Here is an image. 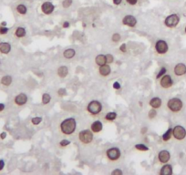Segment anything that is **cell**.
<instances>
[{"mask_svg":"<svg viewBox=\"0 0 186 175\" xmlns=\"http://www.w3.org/2000/svg\"><path fill=\"white\" fill-rule=\"evenodd\" d=\"M76 127H77V123H76L75 119L73 118L67 119V120H63L60 124V130L66 135H70V134L74 133Z\"/></svg>","mask_w":186,"mask_h":175,"instance_id":"1","label":"cell"},{"mask_svg":"<svg viewBox=\"0 0 186 175\" xmlns=\"http://www.w3.org/2000/svg\"><path fill=\"white\" fill-rule=\"evenodd\" d=\"M167 106H168L169 109L172 110L173 112H179L183 108L184 103H183L182 100H180L178 98H173V99L169 100Z\"/></svg>","mask_w":186,"mask_h":175,"instance_id":"2","label":"cell"},{"mask_svg":"<svg viewBox=\"0 0 186 175\" xmlns=\"http://www.w3.org/2000/svg\"><path fill=\"white\" fill-rule=\"evenodd\" d=\"M87 109H88V111H89L90 114H92V115H97V114H99V113L101 111V109H102V105H101V103L100 101H90V102L89 103Z\"/></svg>","mask_w":186,"mask_h":175,"instance_id":"3","label":"cell"},{"mask_svg":"<svg viewBox=\"0 0 186 175\" xmlns=\"http://www.w3.org/2000/svg\"><path fill=\"white\" fill-rule=\"evenodd\" d=\"M179 21H180L179 16L177 14H172L165 18L164 24L168 28H175L179 24Z\"/></svg>","mask_w":186,"mask_h":175,"instance_id":"4","label":"cell"},{"mask_svg":"<svg viewBox=\"0 0 186 175\" xmlns=\"http://www.w3.org/2000/svg\"><path fill=\"white\" fill-rule=\"evenodd\" d=\"M78 139L79 140L84 143V144H89L93 140V134L89 130H84L81 131L78 134Z\"/></svg>","mask_w":186,"mask_h":175,"instance_id":"5","label":"cell"},{"mask_svg":"<svg viewBox=\"0 0 186 175\" xmlns=\"http://www.w3.org/2000/svg\"><path fill=\"white\" fill-rule=\"evenodd\" d=\"M173 136L178 140H184L186 137V130L183 126H175L173 129Z\"/></svg>","mask_w":186,"mask_h":175,"instance_id":"6","label":"cell"},{"mask_svg":"<svg viewBox=\"0 0 186 175\" xmlns=\"http://www.w3.org/2000/svg\"><path fill=\"white\" fill-rule=\"evenodd\" d=\"M168 44L164 40H158L155 44V49L159 54H165L168 51Z\"/></svg>","mask_w":186,"mask_h":175,"instance_id":"7","label":"cell"},{"mask_svg":"<svg viewBox=\"0 0 186 175\" xmlns=\"http://www.w3.org/2000/svg\"><path fill=\"white\" fill-rule=\"evenodd\" d=\"M107 156L111 161H117L120 157V150L118 148H112L107 150Z\"/></svg>","mask_w":186,"mask_h":175,"instance_id":"8","label":"cell"},{"mask_svg":"<svg viewBox=\"0 0 186 175\" xmlns=\"http://www.w3.org/2000/svg\"><path fill=\"white\" fill-rule=\"evenodd\" d=\"M173 84V78L170 75H163V77L161 78V86L164 89H168L170 87H172Z\"/></svg>","mask_w":186,"mask_h":175,"instance_id":"9","label":"cell"},{"mask_svg":"<svg viewBox=\"0 0 186 175\" xmlns=\"http://www.w3.org/2000/svg\"><path fill=\"white\" fill-rule=\"evenodd\" d=\"M122 23L123 25H126L128 27H131V28H133L136 26L137 24V19L135 18V17L133 16H131V15H128V16H125L124 18L122 19Z\"/></svg>","mask_w":186,"mask_h":175,"instance_id":"10","label":"cell"},{"mask_svg":"<svg viewBox=\"0 0 186 175\" xmlns=\"http://www.w3.org/2000/svg\"><path fill=\"white\" fill-rule=\"evenodd\" d=\"M41 9H42V12L44 13V14H46V15H50L53 11H54V9H55V6H54V5L51 3V2H45V3H43V5L41 6Z\"/></svg>","mask_w":186,"mask_h":175,"instance_id":"11","label":"cell"},{"mask_svg":"<svg viewBox=\"0 0 186 175\" xmlns=\"http://www.w3.org/2000/svg\"><path fill=\"white\" fill-rule=\"evenodd\" d=\"M158 157H159V161L161 163H167L170 161V159H171V154H170V152L168 150H161L159 152V156Z\"/></svg>","mask_w":186,"mask_h":175,"instance_id":"12","label":"cell"},{"mask_svg":"<svg viewBox=\"0 0 186 175\" xmlns=\"http://www.w3.org/2000/svg\"><path fill=\"white\" fill-rule=\"evenodd\" d=\"M14 101L17 106L25 105L27 103V101H28V96L25 93H20V94L16 96Z\"/></svg>","mask_w":186,"mask_h":175,"instance_id":"13","label":"cell"},{"mask_svg":"<svg viewBox=\"0 0 186 175\" xmlns=\"http://www.w3.org/2000/svg\"><path fill=\"white\" fill-rule=\"evenodd\" d=\"M174 73L176 76H184L186 74V65L184 63H178L174 67Z\"/></svg>","mask_w":186,"mask_h":175,"instance_id":"14","label":"cell"},{"mask_svg":"<svg viewBox=\"0 0 186 175\" xmlns=\"http://www.w3.org/2000/svg\"><path fill=\"white\" fill-rule=\"evenodd\" d=\"M11 51V45L7 42H1L0 43V53L2 54H8Z\"/></svg>","mask_w":186,"mask_h":175,"instance_id":"15","label":"cell"},{"mask_svg":"<svg viewBox=\"0 0 186 175\" xmlns=\"http://www.w3.org/2000/svg\"><path fill=\"white\" fill-rule=\"evenodd\" d=\"M102 127H103L102 123L100 120H96L91 124V131H92V132L98 133L102 130Z\"/></svg>","mask_w":186,"mask_h":175,"instance_id":"16","label":"cell"},{"mask_svg":"<svg viewBox=\"0 0 186 175\" xmlns=\"http://www.w3.org/2000/svg\"><path fill=\"white\" fill-rule=\"evenodd\" d=\"M95 61L97 63V65H99L100 67L101 66H103L107 63V59H106V55H98L95 59Z\"/></svg>","mask_w":186,"mask_h":175,"instance_id":"17","label":"cell"},{"mask_svg":"<svg viewBox=\"0 0 186 175\" xmlns=\"http://www.w3.org/2000/svg\"><path fill=\"white\" fill-rule=\"evenodd\" d=\"M160 173H161V175H172L173 174V167H172V165L165 164V165H164V166L161 168V170Z\"/></svg>","mask_w":186,"mask_h":175,"instance_id":"18","label":"cell"},{"mask_svg":"<svg viewBox=\"0 0 186 175\" xmlns=\"http://www.w3.org/2000/svg\"><path fill=\"white\" fill-rule=\"evenodd\" d=\"M99 70H100V74H101V76L106 77V76L110 75V73H111V67L109 66V64H108V65L105 64V65H103V66H101Z\"/></svg>","mask_w":186,"mask_h":175,"instance_id":"19","label":"cell"},{"mask_svg":"<svg viewBox=\"0 0 186 175\" xmlns=\"http://www.w3.org/2000/svg\"><path fill=\"white\" fill-rule=\"evenodd\" d=\"M1 84L3 86H6V87H8L12 84V77L11 76H8V75H6L4 77H2L1 78Z\"/></svg>","mask_w":186,"mask_h":175,"instance_id":"20","label":"cell"},{"mask_svg":"<svg viewBox=\"0 0 186 175\" xmlns=\"http://www.w3.org/2000/svg\"><path fill=\"white\" fill-rule=\"evenodd\" d=\"M150 105L153 108H158L161 106V100L160 98H153L150 101Z\"/></svg>","mask_w":186,"mask_h":175,"instance_id":"21","label":"cell"},{"mask_svg":"<svg viewBox=\"0 0 186 175\" xmlns=\"http://www.w3.org/2000/svg\"><path fill=\"white\" fill-rule=\"evenodd\" d=\"M68 73H69V70H68V68H67L66 66H61V67H59V70H58V75H59L60 78H65V77H67Z\"/></svg>","mask_w":186,"mask_h":175,"instance_id":"22","label":"cell"},{"mask_svg":"<svg viewBox=\"0 0 186 175\" xmlns=\"http://www.w3.org/2000/svg\"><path fill=\"white\" fill-rule=\"evenodd\" d=\"M75 54H76V52H75V50L73 48H69V49H67V50L64 51L63 56H64L66 59H72V58L74 57Z\"/></svg>","mask_w":186,"mask_h":175,"instance_id":"23","label":"cell"},{"mask_svg":"<svg viewBox=\"0 0 186 175\" xmlns=\"http://www.w3.org/2000/svg\"><path fill=\"white\" fill-rule=\"evenodd\" d=\"M15 35H16L17 37H19V38L23 37V36H26V29L24 28H22V27H18L15 31Z\"/></svg>","mask_w":186,"mask_h":175,"instance_id":"24","label":"cell"},{"mask_svg":"<svg viewBox=\"0 0 186 175\" xmlns=\"http://www.w3.org/2000/svg\"><path fill=\"white\" fill-rule=\"evenodd\" d=\"M17 11L20 15H25V14H27V12H28V8H27V6H26L25 5L20 4V5H18V6H17Z\"/></svg>","mask_w":186,"mask_h":175,"instance_id":"25","label":"cell"},{"mask_svg":"<svg viewBox=\"0 0 186 175\" xmlns=\"http://www.w3.org/2000/svg\"><path fill=\"white\" fill-rule=\"evenodd\" d=\"M172 135H173V129L170 128V129H168V131L162 135V140H164V141H168V140L171 139Z\"/></svg>","mask_w":186,"mask_h":175,"instance_id":"26","label":"cell"},{"mask_svg":"<svg viewBox=\"0 0 186 175\" xmlns=\"http://www.w3.org/2000/svg\"><path fill=\"white\" fill-rule=\"evenodd\" d=\"M50 100H51V97H50V95L48 93H44L43 94V96H42V103L44 105L47 104L50 101Z\"/></svg>","mask_w":186,"mask_h":175,"instance_id":"27","label":"cell"},{"mask_svg":"<svg viewBox=\"0 0 186 175\" xmlns=\"http://www.w3.org/2000/svg\"><path fill=\"white\" fill-rule=\"evenodd\" d=\"M116 118H117V114H116L115 112H109V113H107L106 116H105V119H106L107 120H110V121L114 120Z\"/></svg>","mask_w":186,"mask_h":175,"instance_id":"28","label":"cell"},{"mask_svg":"<svg viewBox=\"0 0 186 175\" xmlns=\"http://www.w3.org/2000/svg\"><path fill=\"white\" fill-rule=\"evenodd\" d=\"M135 148H136L138 150H142V151H146V150H149V148H148L146 145H144V144H137V145L135 146Z\"/></svg>","mask_w":186,"mask_h":175,"instance_id":"29","label":"cell"},{"mask_svg":"<svg viewBox=\"0 0 186 175\" xmlns=\"http://www.w3.org/2000/svg\"><path fill=\"white\" fill-rule=\"evenodd\" d=\"M72 2H73V0H63L62 6H63L64 8H68L72 5Z\"/></svg>","mask_w":186,"mask_h":175,"instance_id":"30","label":"cell"},{"mask_svg":"<svg viewBox=\"0 0 186 175\" xmlns=\"http://www.w3.org/2000/svg\"><path fill=\"white\" fill-rule=\"evenodd\" d=\"M41 121H42V118L41 117H35V118H33L31 120V122L34 125H38Z\"/></svg>","mask_w":186,"mask_h":175,"instance_id":"31","label":"cell"},{"mask_svg":"<svg viewBox=\"0 0 186 175\" xmlns=\"http://www.w3.org/2000/svg\"><path fill=\"white\" fill-rule=\"evenodd\" d=\"M8 32V29L6 26H0V35H6Z\"/></svg>","mask_w":186,"mask_h":175,"instance_id":"32","label":"cell"},{"mask_svg":"<svg viewBox=\"0 0 186 175\" xmlns=\"http://www.w3.org/2000/svg\"><path fill=\"white\" fill-rule=\"evenodd\" d=\"M165 73H167V70H166L165 68H161V70H160V72H159V73H158V75L156 76V78H159L160 77H161V76L165 75Z\"/></svg>","mask_w":186,"mask_h":175,"instance_id":"33","label":"cell"},{"mask_svg":"<svg viewBox=\"0 0 186 175\" xmlns=\"http://www.w3.org/2000/svg\"><path fill=\"white\" fill-rule=\"evenodd\" d=\"M120 34L115 33V34L112 35V41H113V42H118V41H120Z\"/></svg>","mask_w":186,"mask_h":175,"instance_id":"34","label":"cell"},{"mask_svg":"<svg viewBox=\"0 0 186 175\" xmlns=\"http://www.w3.org/2000/svg\"><path fill=\"white\" fill-rule=\"evenodd\" d=\"M157 115V112L155 109H150L149 111V118L150 119H153L154 117H156Z\"/></svg>","mask_w":186,"mask_h":175,"instance_id":"35","label":"cell"},{"mask_svg":"<svg viewBox=\"0 0 186 175\" xmlns=\"http://www.w3.org/2000/svg\"><path fill=\"white\" fill-rule=\"evenodd\" d=\"M106 59H107V63L108 64H111L113 62V56L111 54H107L106 55Z\"/></svg>","mask_w":186,"mask_h":175,"instance_id":"36","label":"cell"},{"mask_svg":"<svg viewBox=\"0 0 186 175\" xmlns=\"http://www.w3.org/2000/svg\"><path fill=\"white\" fill-rule=\"evenodd\" d=\"M70 143V141L68 140H61L60 142H59V145L61 146V147H65V146H68L69 144Z\"/></svg>","mask_w":186,"mask_h":175,"instance_id":"37","label":"cell"},{"mask_svg":"<svg viewBox=\"0 0 186 175\" xmlns=\"http://www.w3.org/2000/svg\"><path fill=\"white\" fill-rule=\"evenodd\" d=\"M123 173H122V171L121 170H119V169H117V170H114L113 172L112 173V175H121Z\"/></svg>","mask_w":186,"mask_h":175,"instance_id":"38","label":"cell"},{"mask_svg":"<svg viewBox=\"0 0 186 175\" xmlns=\"http://www.w3.org/2000/svg\"><path fill=\"white\" fill-rule=\"evenodd\" d=\"M58 93L59 96H64L66 94V90H65V89H59Z\"/></svg>","mask_w":186,"mask_h":175,"instance_id":"39","label":"cell"},{"mask_svg":"<svg viewBox=\"0 0 186 175\" xmlns=\"http://www.w3.org/2000/svg\"><path fill=\"white\" fill-rule=\"evenodd\" d=\"M126 1H127V3H128V4H130V5H131V6L136 5V4H137V2H138V0H126Z\"/></svg>","mask_w":186,"mask_h":175,"instance_id":"40","label":"cell"},{"mask_svg":"<svg viewBox=\"0 0 186 175\" xmlns=\"http://www.w3.org/2000/svg\"><path fill=\"white\" fill-rule=\"evenodd\" d=\"M120 50L122 51V52H126V44H122L120 47Z\"/></svg>","mask_w":186,"mask_h":175,"instance_id":"41","label":"cell"},{"mask_svg":"<svg viewBox=\"0 0 186 175\" xmlns=\"http://www.w3.org/2000/svg\"><path fill=\"white\" fill-rule=\"evenodd\" d=\"M113 88H114L115 89H120V84L119 82H115V83L113 84Z\"/></svg>","mask_w":186,"mask_h":175,"instance_id":"42","label":"cell"},{"mask_svg":"<svg viewBox=\"0 0 186 175\" xmlns=\"http://www.w3.org/2000/svg\"><path fill=\"white\" fill-rule=\"evenodd\" d=\"M6 138V131H3L2 133H0V139L1 140H5Z\"/></svg>","mask_w":186,"mask_h":175,"instance_id":"43","label":"cell"},{"mask_svg":"<svg viewBox=\"0 0 186 175\" xmlns=\"http://www.w3.org/2000/svg\"><path fill=\"white\" fill-rule=\"evenodd\" d=\"M5 167V162L3 160H0V172L4 169Z\"/></svg>","mask_w":186,"mask_h":175,"instance_id":"44","label":"cell"},{"mask_svg":"<svg viewBox=\"0 0 186 175\" xmlns=\"http://www.w3.org/2000/svg\"><path fill=\"white\" fill-rule=\"evenodd\" d=\"M69 27H70V23H69L68 21L64 22V24H63V28H64V29H67V28H69Z\"/></svg>","mask_w":186,"mask_h":175,"instance_id":"45","label":"cell"},{"mask_svg":"<svg viewBox=\"0 0 186 175\" xmlns=\"http://www.w3.org/2000/svg\"><path fill=\"white\" fill-rule=\"evenodd\" d=\"M112 1H113V3H114L115 5H117V6H118V5H120V4L121 3V1H122V0H112Z\"/></svg>","mask_w":186,"mask_h":175,"instance_id":"46","label":"cell"},{"mask_svg":"<svg viewBox=\"0 0 186 175\" xmlns=\"http://www.w3.org/2000/svg\"><path fill=\"white\" fill-rule=\"evenodd\" d=\"M5 109V104L3 103H0V112H2L3 110Z\"/></svg>","mask_w":186,"mask_h":175,"instance_id":"47","label":"cell"},{"mask_svg":"<svg viewBox=\"0 0 186 175\" xmlns=\"http://www.w3.org/2000/svg\"><path fill=\"white\" fill-rule=\"evenodd\" d=\"M1 26H6V22H2V23H1Z\"/></svg>","mask_w":186,"mask_h":175,"instance_id":"48","label":"cell"},{"mask_svg":"<svg viewBox=\"0 0 186 175\" xmlns=\"http://www.w3.org/2000/svg\"><path fill=\"white\" fill-rule=\"evenodd\" d=\"M184 31H185V33H186V27H185V29H184Z\"/></svg>","mask_w":186,"mask_h":175,"instance_id":"49","label":"cell"}]
</instances>
